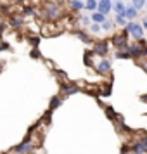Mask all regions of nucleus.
<instances>
[{
    "instance_id": "obj_1",
    "label": "nucleus",
    "mask_w": 147,
    "mask_h": 154,
    "mask_svg": "<svg viewBox=\"0 0 147 154\" xmlns=\"http://www.w3.org/2000/svg\"><path fill=\"white\" fill-rule=\"evenodd\" d=\"M125 31L132 36V38H135L137 42L144 38V26H142V23L139 24V23H135V21H128L125 24Z\"/></svg>"
},
{
    "instance_id": "obj_2",
    "label": "nucleus",
    "mask_w": 147,
    "mask_h": 154,
    "mask_svg": "<svg viewBox=\"0 0 147 154\" xmlns=\"http://www.w3.org/2000/svg\"><path fill=\"white\" fill-rule=\"evenodd\" d=\"M63 14V11H61V5L56 4V2H49V4H45V17L49 19V21H56L59 19Z\"/></svg>"
},
{
    "instance_id": "obj_3",
    "label": "nucleus",
    "mask_w": 147,
    "mask_h": 154,
    "mask_svg": "<svg viewBox=\"0 0 147 154\" xmlns=\"http://www.w3.org/2000/svg\"><path fill=\"white\" fill-rule=\"evenodd\" d=\"M35 149V146L29 142V140H24V142H21L19 146H16L14 149H12V152L14 154H28V152H31Z\"/></svg>"
},
{
    "instance_id": "obj_4",
    "label": "nucleus",
    "mask_w": 147,
    "mask_h": 154,
    "mask_svg": "<svg viewBox=\"0 0 147 154\" xmlns=\"http://www.w3.org/2000/svg\"><path fill=\"white\" fill-rule=\"evenodd\" d=\"M128 33L126 31H123V35H116V36H112V43L118 47V50H123L128 47Z\"/></svg>"
},
{
    "instance_id": "obj_5",
    "label": "nucleus",
    "mask_w": 147,
    "mask_h": 154,
    "mask_svg": "<svg viewBox=\"0 0 147 154\" xmlns=\"http://www.w3.org/2000/svg\"><path fill=\"white\" fill-rule=\"evenodd\" d=\"M107 49H109V45H107V42H104V40H100V42H97L95 45H93V54H97V56H106L107 54Z\"/></svg>"
},
{
    "instance_id": "obj_6",
    "label": "nucleus",
    "mask_w": 147,
    "mask_h": 154,
    "mask_svg": "<svg viewBox=\"0 0 147 154\" xmlns=\"http://www.w3.org/2000/svg\"><path fill=\"white\" fill-rule=\"evenodd\" d=\"M99 12H102V14H109L112 11V0H99V7H97Z\"/></svg>"
},
{
    "instance_id": "obj_7",
    "label": "nucleus",
    "mask_w": 147,
    "mask_h": 154,
    "mask_svg": "<svg viewBox=\"0 0 147 154\" xmlns=\"http://www.w3.org/2000/svg\"><path fill=\"white\" fill-rule=\"evenodd\" d=\"M125 9H126V4L123 0H114L112 2V11L116 12V16H125Z\"/></svg>"
},
{
    "instance_id": "obj_8",
    "label": "nucleus",
    "mask_w": 147,
    "mask_h": 154,
    "mask_svg": "<svg viewBox=\"0 0 147 154\" xmlns=\"http://www.w3.org/2000/svg\"><path fill=\"white\" fill-rule=\"evenodd\" d=\"M139 16V9L135 7V5H126L125 9V17L128 21H135V17Z\"/></svg>"
},
{
    "instance_id": "obj_9",
    "label": "nucleus",
    "mask_w": 147,
    "mask_h": 154,
    "mask_svg": "<svg viewBox=\"0 0 147 154\" xmlns=\"http://www.w3.org/2000/svg\"><path fill=\"white\" fill-rule=\"evenodd\" d=\"M97 71L100 73V75H107V73L111 71V64H109V61H106V59L99 61L97 63Z\"/></svg>"
},
{
    "instance_id": "obj_10",
    "label": "nucleus",
    "mask_w": 147,
    "mask_h": 154,
    "mask_svg": "<svg viewBox=\"0 0 147 154\" xmlns=\"http://www.w3.org/2000/svg\"><path fill=\"white\" fill-rule=\"evenodd\" d=\"M132 151L137 152V154H145L147 152V146L142 142V140H139V142H135V144L132 146Z\"/></svg>"
},
{
    "instance_id": "obj_11",
    "label": "nucleus",
    "mask_w": 147,
    "mask_h": 154,
    "mask_svg": "<svg viewBox=\"0 0 147 154\" xmlns=\"http://www.w3.org/2000/svg\"><path fill=\"white\" fill-rule=\"evenodd\" d=\"M76 92H78L76 85H63V87H61V94H63V95H73V94H76Z\"/></svg>"
},
{
    "instance_id": "obj_12",
    "label": "nucleus",
    "mask_w": 147,
    "mask_h": 154,
    "mask_svg": "<svg viewBox=\"0 0 147 154\" xmlns=\"http://www.w3.org/2000/svg\"><path fill=\"white\" fill-rule=\"evenodd\" d=\"M92 23H99V24H102V23L107 19L106 17V14H102V12H99V11H95V12H92Z\"/></svg>"
},
{
    "instance_id": "obj_13",
    "label": "nucleus",
    "mask_w": 147,
    "mask_h": 154,
    "mask_svg": "<svg viewBox=\"0 0 147 154\" xmlns=\"http://www.w3.org/2000/svg\"><path fill=\"white\" fill-rule=\"evenodd\" d=\"M83 9H85V2L83 0H71V11L80 12V11H83Z\"/></svg>"
},
{
    "instance_id": "obj_14",
    "label": "nucleus",
    "mask_w": 147,
    "mask_h": 154,
    "mask_svg": "<svg viewBox=\"0 0 147 154\" xmlns=\"http://www.w3.org/2000/svg\"><path fill=\"white\" fill-rule=\"evenodd\" d=\"M97 7H99V0H87L85 2V9L90 11V12H95Z\"/></svg>"
},
{
    "instance_id": "obj_15",
    "label": "nucleus",
    "mask_w": 147,
    "mask_h": 154,
    "mask_svg": "<svg viewBox=\"0 0 147 154\" xmlns=\"http://www.w3.org/2000/svg\"><path fill=\"white\" fill-rule=\"evenodd\" d=\"M75 35H76V38H80V40L85 42V43H90V40H92V38H88V35H87L85 31H81V29H76V31H75Z\"/></svg>"
},
{
    "instance_id": "obj_16",
    "label": "nucleus",
    "mask_w": 147,
    "mask_h": 154,
    "mask_svg": "<svg viewBox=\"0 0 147 154\" xmlns=\"http://www.w3.org/2000/svg\"><path fill=\"white\" fill-rule=\"evenodd\" d=\"M11 26H12V28H21L23 26V16L12 17V19H11Z\"/></svg>"
},
{
    "instance_id": "obj_17",
    "label": "nucleus",
    "mask_w": 147,
    "mask_h": 154,
    "mask_svg": "<svg viewBox=\"0 0 147 154\" xmlns=\"http://www.w3.org/2000/svg\"><path fill=\"white\" fill-rule=\"evenodd\" d=\"M88 28H90V31L93 33V35H99V33L102 31V26H100L99 23H92V24L88 26Z\"/></svg>"
},
{
    "instance_id": "obj_18",
    "label": "nucleus",
    "mask_w": 147,
    "mask_h": 154,
    "mask_svg": "<svg viewBox=\"0 0 147 154\" xmlns=\"http://www.w3.org/2000/svg\"><path fill=\"white\" fill-rule=\"evenodd\" d=\"M116 59H132V54L125 52V50H118L116 52Z\"/></svg>"
},
{
    "instance_id": "obj_19",
    "label": "nucleus",
    "mask_w": 147,
    "mask_h": 154,
    "mask_svg": "<svg viewBox=\"0 0 147 154\" xmlns=\"http://www.w3.org/2000/svg\"><path fill=\"white\" fill-rule=\"evenodd\" d=\"M100 26H102V29H104V31H109V29H112V28H114V23H112V21H109V19H106V21L102 23Z\"/></svg>"
},
{
    "instance_id": "obj_20",
    "label": "nucleus",
    "mask_w": 147,
    "mask_h": 154,
    "mask_svg": "<svg viewBox=\"0 0 147 154\" xmlns=\"http://www.w3.org/2000/svg\"><path fill=\"white\" fill-rule=\"evenodd\" d=\"M59 104H61V99H59V97H52V100H50V111L57 109Z\"/></svg>"
},
{
    "instance_id": "obj_21",
    "label": "nucleus",
    "mask_w": 147,
    "mask_h": 154,
    "mask_svg": "<svg viewBox=\"0 0 147 154\" xmlns=\"http://www.w3.org/2000/svg\"><path fill=\"white\" fill-rule=\"evenodd\" d=\"M114 23H116L118 26H125L126 23H128V19H126L125 16H116V19H114Z\"/></svg>"
},
{
    "instance_id": "obj_22",
    "label": "nucleus",
    "mask_w": 147,
    "mask_h": 154,
    "mask_svg": "<svg viewBox=\"0 0 147 154\" xmlns=\"http://www.w3.org/2000/svg\"><path fill=\"white\" fill-rule=\"evenodd\" d=\"M145 2H147V0H132V5H135V7L140 11V9L145 7Z\"/></svg>"
},
{
    "instance_id": "obj_23",
    "label": "nucleus",
    "mask_w": 147,
    "mask_h": 154,
    "mask_svg": "<svg viewBox=\"0 0 147 154\" xmlns=\"http://www.w3.org/2000/svg\"><path fill=\"white\" fill-rule=\"evenodd\" d=\"M35 14V9L33 7H24L23 9V16H26V17H28V16H33Z\"/></svg>"
},
{
    "instance_id": "obj_24",
    "label": "nucleus",
    "mask_w": 147,
    "mask_h": 154,
    "mask_svg": "<svg viewBox=\"0 0 147 154\" xmlns=\"http://www.w3.org/2000/svg\"><path fill=\"white\" fill-rule=\"evenodd\" d=\"M29 56L33 57V59H40V57H42V54H40V50H38V49H33L31 52H29Z\"/></svg>"
},
{
    "instance_id": "obj_25",
    "label": "nucleus",
    "mask_w": 147,
    "mask_h": 154,
    "mask_svg": "<svg viewBox=\"0 0 147 154\" xmlns=\"http://www.w3.org/2000/svg\"><path fill=\"white\" fill-rule=\"evenodd\" d=\"M92 17H88V16H81V24H85V26H90L92 24Z\"/></svg>"
},
{
    "instance_id": "obj_26",
    "label": "nucleus",
    "mask_w": 147,
    "mask_h": 154,
    "mask_svg": "<svg viewBox=\"0 0 147 154\" xmlns=\"http://www.w3.org/2000/svg\"><path fill=\"white\" fill-rule=\"evenodd\" d=\"M29 43H31V45H38V43H40V36H31V38H29Z\"/></svg>"
},
{
    "instance_id": "obj_27",
    "label": "nucleus",
    "mask_w": 147,
    "mask_h": 154,
    "mask_svg": "<svg viewBox=\"0 0 147 154\" xmlns=\"http://www.w3.org/2000/svg\"><path fill=\"white\" fill-rule=\"evenodd\" d=\"M106 112H107V116H109V118H114V116H116V112L112 111V109H111V107H109V106L106 107Z\"/></svg>"
},
{
    "instance_id": "obj_28",
    "label": "nucleus",
    "mask_w": 147,
    "mask_h": 154,
    "mask_svg": "<svg viewBox=\"0 0 147 154\" xmlns=\"http://www.w3.org/2000/svg\"><path fill=\"white\" fill-rule=\"evenodd\" d=\"M142 26H144V29H147V17L142 19Z\"/></svg>"
},
{
    "instance_id": "obj_29",
    "label": "nucleus",
    "mask_w": 147,
    "mask_h": 154,
    "mask_svg": "<svg viewBox=\"0 0 147 154\" xmlns=\"http://www.w3.org/2000/svg\"><path fill=\"white\" fill-rule=\"evenodd\" d=\"M121 154H128V147H123V149H121Z\"/></svg>"
},
{
    "instance_id": "obj_30",
    "label": "nucleus",
    "mask_w": 147,
    "mask_h": 154,
    "mask_svg": "<svg viewBox=\"0 0 147 154\" xmlns=\"http://www.w3.org/2000/svg\"><path fill=\"white\" fill-rule=\"evenodd\" d=\"M54 2H56V4H59V5H63V4L66 2V0H54Z\"/></svg>"
},
{
    "instance_id": "obj_31",
    "label": "nucleus",
    "mask_w": 147,
    "mask_h": 154,
    "mask_svg": "<svg viewBox=\"0 0 147 154\" xmlns=\"http://www.w3.org/2000/svg\"><path fill=\"white\" fill-rule=\"evenodd\" d=\"M140 99H142V100H145V102H147V95H142Z\"/></svg>"
},
{
    "instance_id": "obj_32",
    "label": "nucleus",
    "mask_w": 147,
    "mask_h": 154,
    "mask_svg": "<svg viewBox=\"0 0 147 154\" xmlns=\"http://www.w3.org/2000/svg\"><path fill=\"white\" fill-rule=\"evenodd\" d=\"M130 154H137V152H133V151H132V152H130Z\"/></svg>"
}]
</instances>
